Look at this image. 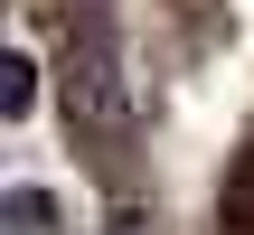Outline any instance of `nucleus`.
<instances>
[{"instance_id":"nucleus-2","label":"nucleus","mask_w":254,"mask_h":235,"mask_svg":"<svg viewBox=\"0 0 254 235\" xmlns=\"http://www.w3.org/2000/svg\"><path fill=\"white\" fill-rule=\"evenodd\" d=\"M9 235H47V198H38V188L9 198Z\"/></svg>"},{"instance_id":"nucleus-1","label":"nucleus","mask_w":254,"mask_h":235,"mask_svg":"<svg viewBox=\"0 0 254 235\" xmlns=\"http://www.w3.org/2000/svg\"><path fill=\"white\" fill-rule=\"evenodd\" d=\"M217 217H226V235H254V141L236 151V170H226V198H217Z\"/></svg>"}]
</instances>
